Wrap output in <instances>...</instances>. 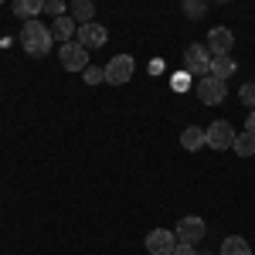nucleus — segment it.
Returning <instances> with one entry per match:
<instances>
[{
	"label": "nucleus",
	"instance_id": "1",
	"mask_svg": "<svg viewBox=\"0 0 255 255\" xmlns=\"http://www.w3.org/2000/svg\"><path fill=\"white\" fill-rule=\"evenodd\" d=\"M20 48H24L27 55H34V58H44V55L55 48L51 27H44L38 17H34V20H24V27H20Z\"/></svg>",
	"mask_w": 255,
	"mask_h": 255
},
{
	"label": "nucleus",
	"instance_id": "2",
	"mask_svg": "<svg viewBox=\"0 0 255 255\" xmlns=\"http://www.w3.org/2000/svg\"><path fill=\"white\" fill-rule=\"evenodd\" d=\"M184 72H187L191 79H204V75H211V55H208V48H201V44H187V48H184Z\"/></svg>",
	"mask_w": 255,
	"mask_h": 255
},
{
	"label": "nucleus",
	"instance_id": "3",
	"mask_svg": "<svg viewBox=\"0 0 255 255\" xmlns=\"http://www.w3.org/2000/svg\"><path fill=\"white\" fill-rule=\"evenodd\" d=\"M228 96V82L218 79V75H204V79H197V99L204 102V106H221Z\"/></svg>",
	"mask_w": 255,
	"mask_h": 255
},
{
	"label": "nucleus",
	"instance_id": "4",
	"mask_svg": "<svg viewBox=\"0 0 255 255\" xmlns=\"http://www.w3.org/2000/svg\"><path fill=\"white\" fill-rule=\"evenodd\" d=\"M58 61L65 72H85L89 68V51L82 48L79 41H65L58 48Z\"/></svg>",
	"mask_w": 255,
	"mask_h": 255
},
{
	"label": "nucleus",
	"instance_id": "5",
	"mask_svg": "<svg viewBox=\"0 0 255 255\" xmlns=\"http://www.w3.org/2000/svg\"><path fill=\"white\" fill-rule=\"evenodd\" d=\"M204 133H208V146H211V150H232V146H235V136H238L228 119H215Z\"/></svg>",
	"mask_w": 255,
	"mask_h": 255
},
{
	"label": "nucleus",
	"instance_id": "6",
	"mask_svg": "<svg viewBox=\"0 0 255 255\" xmlns=\"http://www.w3.org/2000/svg\"><path fill=\"white\" fill-rule=\"evenodd\" d=\"M133 72H136V61L129 58V55H116L106 65V82L109 85H126V82L133 79Z\"/></svg>",
	"mask_w": 255,
	"mask_h": 255
},
{
	"label": "nucleus",
	"instance_id": "7",
	"mask_svg": "<svg viewBox=\"0 0 255 255\" xmlns=\"http://www.w3.org/2000/svg\"><path fill=\"white\" fill-rule=\"evenodd\" d=\"M204 48H208L211 58L232 55V48H235V34H232L228 27H211V31H208V41H204Z\"/></svg>",
	"mask_w": 255,
	"mask_h": 255
},
{
	"label": "nucleus",
	"instance_id": "8",
	"mask_svg": "<svg viewBox=\"0 0 255 255\" xmlns=\"http://www.w3.org/2000/svg\"><path fill=\"white\" fill-rule=\"evenodd\" d=\"M75 41H79L85 51H96V48H102L106 41H109V31L102 27V24H79V34H75Z\"/></svg>",
	"mask_w": 255,
	"mask_h": 255
},
{
	"label": "nucleus",
	"instance_id": "9",
	"mask_svg": "<svg viewBox=\"0 0 255 255\" xmlns=\"http://www.w3.org/2000/svg\"><path fill=\"white\" fill-rule=\"evenodd\" d=\"M174 245H177V235L167 232V228H153L146 235V252L150 255H174Z\"/></svg>",
	"mask_w": 255,
	"mask_h": 255
},
{
	"label": "nucleus",
	"instance_id": "10",
	"mask_svg": "<svg viewBox=\"0 0 255 255\" xmlns=\"http://www.w3.org/2000/svg\"><path fill=\"white\" fill-rule=\"evenodd\" d=\"M204 221L201 218H194V215H187V218H180L177 221V242H187V245H197L201 238H204Z\"/></svg>",
	"mask_w": 255,
	"mask_h": 255
},
{
	"label": "nucleus",
	"instance_id": "11",
	"mask_svg": "<svg viewBox=\"0 0 255 255\" xmlns=\"http://www.w3.org/2000/svg\"><path fill=\"white\" fill-rule=\"evenodd\" d=\"M75 34H79V24H75L72 17H65V14H61V17L51 20V38H55V41L65 44V41H75Z\"/></svg>",
	"mask_w": 255,
	"mask_h": 255
},
{
	"label": "nucleus",
	"instance_id": "12",
	"mask_svg": "<svg viewBox=\"0 0 255 255\" xmlns=\"http://www.w3.org/2000/svg\"><path fill=\"white\" fill-rule=\"evenodd\" d=\"M180 146L191 150V153H197L201 146H208V133H204L201 126H187V129L180 133Z\"/></svg>",
	"mask_w": 255,
	"mask_h": 255
},
{
	"label": "nucleus",
	"instance_id": "13",
	"mask_svg": "<svg viewBox=\"0 0 255 255\" xmlns=\"http://www.w3.org/2000/svg\"><path fill=\"white\" fill-rule=\"evenodd\" d=\"M10 10H14L20 20H34L41 10H44V0H14Z\"/></svg>",
	"mask_w": 255,
	"mask_h": 255
},
{
	"label": "nucleus",
	"instance_id": "14",
	"mask_svg": "<svg viewBox=\"0 0 255 255\" xmlns=\"http://www.w3.org/2000/svg\"><path fill=\"white\" fill-rule=\"evenodd\" d=\"M72 20H79V24H92L96 17V0H72Z\"/></svg>",
	"mask_w": 255,
	"mask_h": 255
},
{
	"label": "nucleus",
	"instance_id": "15",
	"mask_svg": "<svg viewBox=\"0 0 255 255\" xmlns=\"http://www.w3.org/2000/svg\"><path fill=\"white\" fill-rule=\"evenodd\" d=\"M221 255H252V245L242 235H228L221 242Z\"/></svg>",
	"mask_w": 255,
	"mask_h": 255
},
{
	"label": "nucleus",
	"instance_id": "16",
	"mask_svg": "<svg viewBox=\"0 0 255 255\" xmlns=\"http://www.w3.org/2000/svg\"><path fill=\"white\" fill-rule=\"evenodd\" d=\"M232 150H235V157H255V133H249V129L238 133Z\"/></svg>",
	"mask_w": 255,
	"mask_h": 255
},
{
	"label": "nucleus",
	"instance_id": "17",
	"mask_svg": "<svg viewBox=\"0 0 255 255\" xmlns=\"http://www.w3.org/2000/svg\"><path fill=\"white\" fill-rule=\"evenodd\" d=\"M211 75H218V79H232V75H235V58H232V55L211 58Z\"/></svg>",
	"mask_w": 255,
	"mask_h": 255
},
{
	"label": "nucleus",
	"instance_id": "18",
	"mask_svg": "<svg viewBox=\"0 0 255 255\" xmlns=\"http://www.w3.org/2000/svg\"><path fill=\"white\" fill-rule=\"evenodd\" d=\"M184 14L191 20H201L208 14V0H184Z\"/></svg>",
	"mask_w": 255,
	"mask_h": 255
},
{
	"label": "nucleus",
	"instance_id": "19",
	"mask_svg": "<svg viewBox=\"0 0 255 255\" xmlns=\"http://www.w3.org/2000/svg\"><path fill=\"white\" fill-rule=\"evenodd\" d=\"M82 79H85V85H99V82H106V68H96V65H89V68L82 72Z\"/></svg>",
	"mask_w": 255,
	"mask_h": 255
},
{
	"label": "nucleus",
	"instance_id": "20",
	"mask_svg": "<svg viewBox=\"0 0 255 255\" xmlns=\"http://www.w3.org/2000/svg\"><path fill=\"white\" fill-rule=\"evenodd\" d=\"M238 99H242L249 109H255V82H245V85L238 89Z\"/></svg>",
	"mask_w": 255,
	"mask_h": 255
},
{
	"label": "nucleus",
	"instance_id": "21",
	"mask_svg": "<svg viewBox=\"0 0 255 255\" xmlns=\"http://www.w3.org/2000/svg\"><path fill=\"white\" fill-rule=\"evenodd\" d=\"M44 14L61 17V14H65V0H44Z\"/></svg>",
	"mask_w": 255,
	"mask_h": 255
},
{
	"label": "nucleus",
	"instance_id": "22",
	"mask_svg": "<svg viewBox=\"0 0 255 255\" xmlns=\"http://www.w3.org/2000/svg\"><path fill=\"white\" fill-rule=\"evenodd\" d=\"M174 89H177V92H187V89H191V75H187V72H184V75H177Z\"/></svg>",
	"mask_w": 255,
	"mask_h": 255
},
{
	"label": "nucleus",
	"instance_id": "23",
	"mask_svg": "<svg viewBox=\"0 0 255 255\" xmlns=\"http://www.w3.org/2000/svg\"><path fill=\"white\" fill-rule=\"evenodd\" d=\"M174 255H197V252H194V245H187V242H177V245H174Z\"/></svg>",
	"mask_w": 255,
	"mask_h": 255
},
{
	"label": "nucleus",
	"instance_id": "24",
	"mask_svg": "<svg viewBox=\"0 0 255 255\" xmlns=\"http://www.w3.org/2000/svg\"><path fill=\"white\" fill-rule=\"evenodd\" d=\"M245 129H249V133H255V109L249 113V119H245Z\"/></svg>",
	"mask_w": 255,
	"mask_h": 255
},
{
	"label": "nucleus",
	"instance_id": "25",
	"mask_svg": "<svg viewBox=\"0 0 255 255\" xmlns=\"http://www.w3.org/2000/svg\"><path fill=\"white\" fill-rule=\"evenodd\" d=\"M215 3H232V0H215Z\"/></svg>",
	"mask_w": 255,
	"mask_h": 255
},
{
	"label": "nucleus",
	"instance_id": "26",
	"mask_svg": "<svg viewBox=\"0 0 255 255\" xmlns=\"http://www.w3.org/2000/svg\"><path fill=\"white\" fill-rule=\"evenodd\" d=\"M0 3H3V0H0Z\"/></svg>",
	"mask_w": 255,
	"mask_h": 255
}]
</instances>
